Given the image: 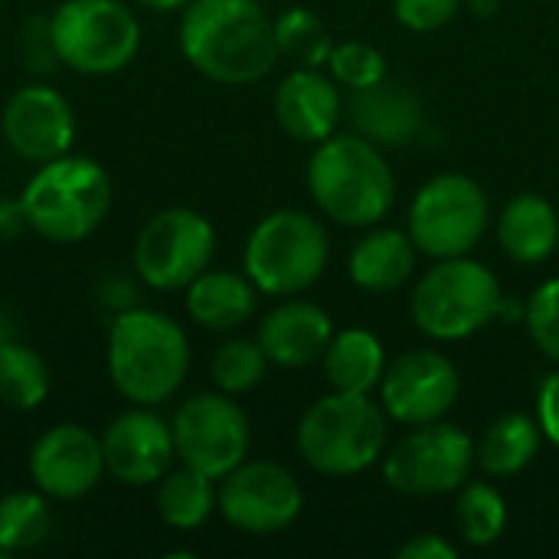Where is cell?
Listing matches in <instances>:
<instances>
[{
    "label": "cell",
    "mask_w": 559,
    "mask_h": 559,
    "mask_svg": "<svg viewBox=\"0 0 559 559\" xmlns=\"http://www.w3.org/2000/svg\"><path fill=\"white\" fill-rule=\"evenodd\" d=\"M177 39L183 59L219 85H252L278 62L275 20L259 0H190Z\"/></svg>",
    "instance_id": "1"
},
{
    "label": "cell",
    "mask_w": 559,
    "mask_h": 559,
    "mask_svg": "<svg viewBox=\"0 0 559 559\" xmlns=\"http://www.w3.org/2000/svg\"><path fill=\"white\" fill-rule=\"evenodd\" d=\"M108 380L131 406H160L174 400L190 370V341L183 328L154 308H131L108 324Z\"/></svg>",
    "instance_id": "2"
},
{
    "label": "cell",
    "mask_w": 559,
    "mask_h": 559,
    "mask_svg": "<svg viewBox=\"0 0 559 559\" xmlns=\"http://www.w3.org/2000/svg\"><path fill=\"white\" fill-rule=\"evenodd\" d=\"M308 190L318 210L341 226H377L396 200L383 151L364 134H331L308 160Z\"/></svg>",
    "instance_id": "3"
},
{
    "label": "cell",
    "mask_w": 559,
    "mask_h": 559,
    "mask_svg": "<svg viewBox=\"0 0 559 559\" xmlns=\"http://www.w3.org/2000/svg\"><path fill=\"white\" fill-rule=\"evenodd\" d=\"M26 223L36 236L72 246L88 239L111 210V177L85 154H62L33 170L23 193Z\"/></svg>",
    "instance_id": "4"
},
{
    "label": "cell",
    "mask_w": 559,
    "mask_h": 559,
    "mask_svg": "<svg viewBox=\"0 0 559 559\" xmlns=\"http://www.w3.org/2000/svg\"><path fill=\"white\" fill-rule=\"evenodd\" d=\"M295 445L301 462L328 478L367 472L386 445V413L367 393H331L298 423Z\"/></svg>",
    "instance_id": "5"
},
{
    "label": "cell",
    "mask_w": 559,
    "mask_h": 559,
    "mask_svg": "<svg viewBox=\"0 0 559 559\" xmlns=\"http://www.w3.org/2000/svg\"><path fill=\"white\" fill-rule=\"evenodd\" d=\"M328 265V233L305 210H275L246 239L242 272L259 295L292 298L308 292Z\"/></svg>",
    "instance_id": "6"
},
{
    "label": "cell",
    "mask_w": 559,
    "mask_h": 559,
    "mask_svg": "<svg viewBox=\"0 0 559 559\" xmlns=\"http://www.w3.org/2000/svg\"><path fill=\"white\" fill-rule=\"evenodd\" d=\"M62 69L79 75H115L141 49V20L124 0H62L49 13Z\"/></svg>",
    "instance_id": "7"
},
{
    "label": "cell",
    "mask_w": 559,
    "mask_h": 559,
    "mask_svg": "<svg viewBox=\"0 0 559 559\" xmlns=\"http://www.w3.org/2000/svg\"><path fill=\"white\" fill-rule=\"evenodd\" d=\"M501 311L504 295L495 272L468 255L439 259L413 292V321L432 341L472 337Z\"/></svg>",
    "instance_id": "8"
},
{
    "label": "cell",
    "mask_w": 559,
    "mask_h": 559,
    "mask_svg": "<svg viewBox=\"0 0 559 559\" xmlns=\"http://www.w3.org/2000/svg\"><path fill=\"white\" fill-rule=\"evenodd\" d=\"M491 210L478 180L465 174H439L419 187L409 206V239L432 259L468 255L485 229Z\"/></svg>",
    "instance_id": "9"
},
{
    "label": "cell",
    "mask_w": 559,
    "mask_h": 559,
    "mask_svg": "<svg viewBox=\"0 0 559 559\" xmlns=\"http://www.w3.org/2000/svg\"><path fill=\"white\" fill-rule=\"evenodd\" d=\"M216 229L190 206L154 213L134 239V272L154 292H180L213 265Z\"/></svg>",
    "instance_id": "10"
},
{
    "label": "cell",
    "mask_w": 559,
    "mask_h": 559,
    "mask_svg": "<svg viewBox=\"0 0 559 559\" xmlns=\"http://www.w3.org/2000/svg\"><path fill=\"white\" fill-rule=\"evenodd\" d=\"M478 465L475 439L445 423L416 426L383 459V478L393 491L409 498H436L459 491Z\"/></svg>",
    "instance_id": "11"
},
{
    "label": "cell",
    "mask_w": 559,
    "mask_h": 559,
    "mask_svg": "<svg viewBox=\"0 0 559 559\" xmlns=\"http://www.w3.org/2000/svg\"><path fill=\"white\" fill-rule=\"evenodd\" d=\"M177 462L190 465L213 481L226 478L246 462L252 445V429L246 409L229 393H197L180 403L170 419Z\"/></svg>",
    "instance_id": "12"
},
{
    "label": "cell",
    "mask_w": 559,
    "mask_h": 559,
    "mask_svg": "<svg viewBox=\"0 0 559 559\" xmlns=\"http://www.w3.org/2000/svg\"><path fill=\"white\" fill-rule=\"evenodd\" d=\"M305 491L298 478L275 462H242L216 488L219 518L242 534H278L298 521Z\"/></svg>",
    "instance_id": "13"
},
{
    "label": "cell",
    "mask_w": 559,
    "mask_h": 559,
    "mask_svg": "<svg viewBox=\"0 0 559 559\" xmlns=\"http://www.w3.org/2000/svg\"><path fill=\"white\" fill-rule=\"evenodd\" d=\"M105 472L124 488L157 485L177 462L174 429L157 406H128L102 432Z\"/></svg>",
    "instance_id": "14"
},
{
    "label": "cell",
    "mask_w": 559,
    "mask_h": 559,
    "mask_svg": "<svg viewBox=\"0 0 559 559\" xmlns=\"http://www.w3.org/2000/svg\"><path fill=\"white\" fill-rule=\"evenodd\" d=\"M75 128L79 124L72 102L46 82H29L16 88L0 111V134L7 147L20 160L36 167L69 154Z\"/></svg>",
    "instance_id": "15"
},
{
    "label": "cell",
    "mask_w": 559,
    "mask_h": 559,
    "mask_svg": "<svg viewBox=\"0 0 559 559\" xmlns=\"http://www.w3.org/2000/svg\"><path fill=\"white\" fill-rule=\"evenodd\" d=\"M462 380L455 364L439 350H409L393 360L380 380V406L403 426L439 423L459 400Z\"/></svg>",
    "instance_id": "16"
},
{
    "label": "cell",
    "mask_w": 559,
    "mask_h": 559,
    "mask_svg": "<svg viewBox=\"0 0 559 559\" xmlns=\"http://www.w3.org/2000/svg\"><path fill=\"white\" fill-rule=\"evenodd\" d=\"M29 481L49 501H79L92 495L105 472L102 436L79 423H59L46 429L29 449Z\"/></svg>",
    "instance_id": "17"
},
{
    "label": "cell",
    "mask_w": 559,
    "mask_h": 559,
    "mask_svg": "<svg viewBox=\"0 0 559 559\" xmlns=\"http://www.w3.org/2000/svg\"><path fill=\"white\" fill-rule=\"evenodd\" d=\"M341 92L331 75L321 69H292L275 88V118L282 131L305 144H321L337 131L341 121Z\"/></svg>",
    "instance_id": "18"
},
{
    "label": "cell",
    "mask_w": 559,
    "mask_h": 559,
    "mask_svg": "<svg viewBox=\"0 0 559 559\" xmlns=\"http://www.w3.org/2000/svg\"><path fill=\"white\" fill-rule=\"evenodd\" d=\"M334 337L331 314L311 301H282L275 305L262 324L255 341L278 367H308L324 357L328 344Z\"/></svg>",
    "instance_id": "19"
},
{
    "label": "cell",
    "mask_w": 559,
    "mask_h": 559,
    "mask_svg": "<svg viewBox=\"0 0 559 559\" xmlns=\"http://www.w3.org/2000/svg\"><path fill=\"white\" fill-rule=\"evenodd\" d=\"M350 118L377 147H403L423 128V102L413 88L380 79L367 88H354Z\"/></svg>",
    "instance_id": "20"
},
{
    "label": "cell",
    "mask_w": 559,
    "mask_h": 559,
    "mask_svg": "<svg viewBox=\"0 0 559 559\" xmlns=\"http://www.w3.org/2000/svg\"><path fill=\"white\" fill-rule=\"evenodd\" d=\"M183 292H187V314L193 318V324L216 334H229L242 328L259 305V288L252 285V278L246 272L239 275L229 269H206Z\"/></svg>",
    "instance_id": "21"
},
{
    "label": "cell",
    "mask_w": 559,
    "mask_h": 559,
    "mask_svg": "<svg viewBox=\"0 0 559 559\" xmlns=\"http://www.w3.org/2000/svg\"><path fill=\"white\" fill-rule=\"evenodd\" d=\"M498 242L518 265H540L559 246V216L540 193H518L498 216Z\"/></svg>",
    "instance_id": "22"
},
{
    "label": "cell",
    "mask_w": 559,
    "mask_h": 559,
    "mask_svg": "<svg viewBox=\"0 0 559 559\" xmlns=\"http://www.w3.org/2000/svg\"><path fill=\"white\" fill-rule=\"evenodd\" d=\"M416 242L400 229H373L350 252V278L357 288L390 295L403 288L416 269Z\"/></svg>",
    "instance_id": "23"
},
{
    "label": "cell",
    "mask_w": 559,
    "mask_h": 559,
    "mask_svg": "<svg viewBox=\"0 0 559 559\" xmlns=\"http://www.w3.org/2000/svg\"><path fill=\"white\" fill-rule=\"evenodd\" d=\"M321 360H324V377L337 393L373 396V390H380V380L386 373L383 344L367 328H350L334 334Z\"/></svg>",
    "instance_id": "24"
},
{
    "label": "cell",
    "mask_w": 559,
    "mask_h": 559,
    "mask_svg": "<svg viewBox=\"0 0 559 559\" xmlns=\"http://www.w3.org/2000/svg\"><path fill=\"white\" fill-rule=\"evenodd\" d=\"M540 423L524 413L498 416L478 442V465L491 478L521 475L540 452Z\"/></svg>",
    "instance_id": "25"
},
{
    "label": "cell",
    "mask_w": 559,
    "mask_h": 559,
    "mask_svg": "<svg viewBox=\"0 0 559 559\" xmlns=\"http://www.w3.org/2000/svg\"><path fill=\"white\" fill-rule=\"evenodd\" d=\"M154 501L170 531H197L216 514V481L190 465H180L157 481Z\"/></svg>",
    "instance_id": "26"
},
{
    "label": "cell",
    "mask_w": 559,
    "mask_h": 559,
    "mask_svg": "<svg viewBox=\"0 0 559 559\" xmlns=\"http://www.w3.org/2000/svg\"><path fill=\"white\" fill-rule=\"evenodd\" d=\"M52 377L39 350L20 337L0 344V403L16 413H33L46 403Z\"/></svg>",
    "instance_id": "27"
},
{
    "label": "cell",
    "mask_w": 559,
    "mask_h": 559,
    "mask_svg": "<svg viewBox=\"0 0 559 559\" xmlns=\"http://www.w3.org/2000/svg\"><path fill=\"white\" fill-rule=\"evenodd\" d=\"M52 531L49 498L39 488L10 491L0 498V554H26L36 550Z\"/></svg>",
    "instance_id": "28"
},
{
    "label": "cell",
    "mask_w": 559,
    "mask_h": 559,
    "mask_svg": "<svg viewBox=\"0 0 559 559\" xmlns=\"http://www.w3.org/2000/svg\"><path fill=\"white\" fill-rule=\"evenodd\" d=\"M455 524L468 547H491L508 527V501L495 485L465 481L455 498Z\"/></svg>",
    "instance_id": "29"
},
{
    "label": "cell",
    "mask_w": 559,
    "mask_h": 559,
    "mask_svg": "<svg viewBox=\"0 0 559 559\" xmlns=\"http://www.w3.org/2000/svg\"><path fill=\"white\" fill-rule=\"evenodd\" d=\"M275 43H278V56L305 69L328 66L331 49H334V39L324 20L311 13L308 7H288L285 13L275 16Z\"/></svg>",
    "instance_id": "30"
},
{
    "label": "cell",
    "mask_w": 559,
    "mask_h": 559,
    "mask_svg": "<svg viewBox=\"0 0 559 559\" xmlns=\"http://www.w3.org/2000/svg\"><path fill=\"white\" fill-rule=\"evenodd\" d=\"M269 354L262 350L259 341L252 337H233L226 344L216 347L213 360H210V377L216 383L219 393L229 396H242L249 390H255L265 380L269 370Z\"/></svg>",
    "instance_id": "31"
},
{
    "label": "cell",
    "mask_w": 559,
    "mask_h": 559,
    "mask_svg": "<svg viewBox=\"0 0 559 559\" xmlns=\"http://www.w3.org/2000/svg\"><path fill=\"white\" fill-rule=\"evenodd\" d=\"M331 79L344 88H367L380 79H386V59L377 46L364 43V39H347V43H334L331 59H328Z\"/></svg>",
    "instance_id": "32"
},
{
    "label": "cell",
    "mask_w": 559,
    "mask_h": 559,
    "mask_svg": "<svg viewBox=\"0 0 559 559\" xmlns=\"http://www.w3.org/2000/svg\"><path fill=\"white\" fill-rule=\"evenodd\" d=\"M16 56H20V66L36 79L52 75L56 69H62L46 13H29L20 23V29H16Z\"/></svg>",
    "instance_id": "33"
},
{
    "label": "cell",
    "mask_w": 559,
    "mask_h": 559,
    "mask_svg": "<svg viewBox=\"0 0 559 559\" xmlns=\"http://www.w3.org/2000/svg\"><path fill=\"white\" fill-rule=\"evenodd\" d=\"M527 331L534 337V344L559 364V278H550L544 282L531 301H527Z\"/></svg>",
    "instance_id": "34"
},
{
    "label": "cell",
    "mask_w": 559,
    "mask_h": 559,
    "mask_svg": "<svg viewBox=\"0 0 559 559\" xmlns=\"http://www.w3.org/2000/svg\"><path fill=\"white\" fill-rule=\"evenodd\" d=\"M462 0H393V16L416 33L442 29L455 20Z\"/></svg>",
    "instance_id": "35"
},
{
    "label": "cell",
    "mask_w": 559,
    "mask_h": 559,
    "mask_svg": "<svg viewBox=\"0 0 559 559\" xmlns=\"http://www.w3.org/2000/svg\"><path fill=\"white\" fill-rule=\"evenodd\" d=\"M138 282H141L138 272H134V275H128V272H108V275H102L98 285H95V301H98V308L108 311L111 318H118V314L138 308V298H141Z\"/></svg>",
    "instance_id": "36"
},
{
    "label": "cell",
    "mask_w": 559,
    "mask_h": 559,
    "mask_svg": "<svg viewBox=\"0 0 559 559\" xmlns=\"http://www.w3.org/2000/svg\"><path fill=\"white\" fill-rule=\"evenodd\" d=\"M537 423L540 432L559 449V370H554L537 393Z\"/></svg>",
    "instance_id": "37"
},
{
    "label": "cell",
    "mask_w": 559,
    "mask_h": 559,
    "mask_svg": "<svg viewBox=\"0 0 559 559\" xmlns=\"http://www.w3.org/2000/svg\"><path fill=\"white\" fill-rule=\"evenodd\" d=\"M400 559H459L455 544H449L442 534H416L406 544L396 547Z\"/></svg>",
    "instance_id": "38"
},
{
    "label": "cell",
    "mask_w": 559,
    "mask_h": 559,
    "mask_svg": "<svg viewBox=\"0 0 559 559\" xmlns=\"http://www.w3.org/2000/svg\"><path fill=\"white\" fill-rule=\"evenodd\" d=\"M29 229L20 197H0V242H13Z\"/></svg>",
    "instance_id": "39"
},
{
    "label": "cell",
    "mask_w": 559,
    "mask_h": 559,
    "mask_svg": "<svg viewBox=\"0 0 559 559\" xmlns=\"http://www.w3.org/2000/svg\"><path fill=\"white\" fill-rule=\"evenodd\" d=\"M138 7H144V10H154V13H177V10H183L190 0H134Z\"/></svg>",
    "instance_id": "40"
},
{
    "label": "cell",
    "mask_w": 559,
    "mask_h": 559,
    "mask_svg": "<svg viewBox=\"0 0 559 559\" xmlns=\"http://www.w3.org/2000/svg\"><path fill=\"white\" fill-rule=\"evenodd\" d=\"M13 337H20L16 318H13L7 308H0V344H7V341H13Z\"/></svg>",
    "instance_id": "41"
},
{
    "label": "cell",
    "mask_w": 559,
    "mask_h": 559,
    "mask_svg": "<svg viewBox=\"0 0 559 559\" xmlns=\"http://www.w3.org/2000/svg\"><path fill=\"white\" fill-rule=\"evenodd\" d=\"M498 7H501V0H472V10H475L478 16H495Z\"/></svg>",
    "instance_id": "42"
},
{
    "label": "cell",
    "mask_w": 559,
    "mask_h": 559,
    "mask_svg": "<svg viewBox=\"0 0 559 559\" xmlns=\"http://www.w3.org/2000/svg\"><path fill=\"white\" fill-rule=\"evenodd\" d=\"M0 7H3V0H0Z\"/></svg>",
    "instance_id": "43"
},
{
    "label": "cell",
    "mask_w": 559,
    "mask_h": 559,
    "mask_svg": "<svg viewBox=\"0 0 559 559\" xmlns=\"http://www.w3.org/2000/svg\"><path fill=\"white\" fill-rule=\"evenodd\" d=\"M557 252H559V246H557Z\"/></svg>",
    "instance_id": "44"
}]
</instances>
